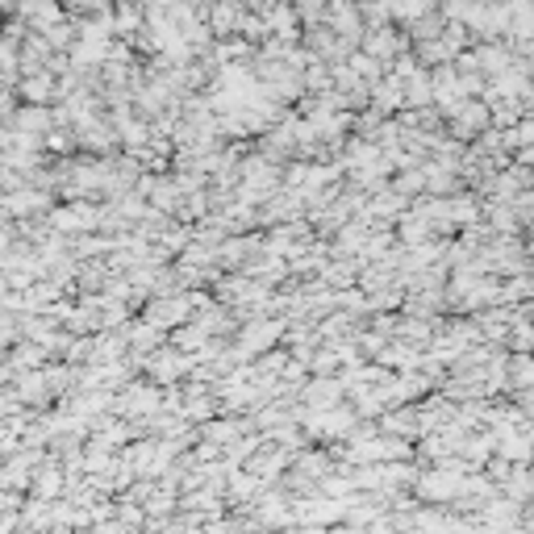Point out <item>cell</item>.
Wrapping results in <instances>:
<instances>
[{"label":"cell","instance_id":"1","mask_svg":"<svg viewBox=\"0 0 534 534\" xmlns=\"http://www.w3.org/2000/svg\"><path fill=\"white\" fill-rule=\"evenodd\" d=\"M76 34H80V21H59V26H51L42 38L51 42V51H68V46H76Z\"/></svg>","mask_w":534,"mask_h":534},{"label":"cell","instance_id":"2","mask_svg":"<svg viewBox=\"0 0 534 534\" xmlns=\"http://www.w3.org/2000/svg\"><path fill=\"white\" fill-rule=\"evenodd\" d=\"M21 92L34 96V100H46V96L55 92L51 88V71H38V76H26V84H21Z\"/></svg>","mask_w":534,"mask_h":534},{"label":"cell","instance_id":"3","mask_svg":"<svg viewBox=\"0 0 534 534\" xmlns=\"http://www.w3.org/2000/svg\"><path fill=\"white\" fill-rule=\"evenodd\" d=\"M68 13H88V0H59Z\"/></svg>","mask_w":534,"mask_h":534}]
</instances>
